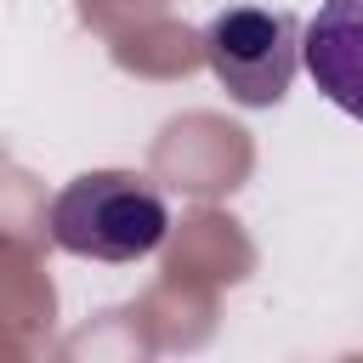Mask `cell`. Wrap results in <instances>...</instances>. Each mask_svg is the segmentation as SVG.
Returning a JSON list of instances; mask_svg holds the SVG:
<instances>
[{"instance_id":"1","label":"cell","mask_w":363,"mask_h":363,"mask_svg":"<svg viewBox=\"0 0 363 363\" xmlns=\"http://www.w3.org/2000/svg\"><path fill=\"white\" fill-rule=\"evenodd\" d=\"M45 227H51V244L79 261L130 267L164 244L170 204L142 170H85L57 187Z\"/></svg>"},{"instance_id":"3","label":"cell","mask_w":363,"mask_h":363,"mask_svg":"<svg viewBox=\"0 0 363 363\" xmlns=\"http://www.w3.org/2000/svg\"><path fill=\"white\" fill-rule=\"evenodd\" d=\"M306 74L352 119H363V0H323L306 23Z\"/></svg>"},{"instance_id":"2","label":"cell","mask_w":363,"mask_h":363,"mask_svg":"<svg viewBox=\"0 0 363 363\" xmlns=\"http://www.w3.org/2000/svg\"><path fill=\"white\" fill-rule=\"evenodd\" d=\"M204 62L238 108H278L306 62V28L272 6H227L204 23Z\"/></svg>"}]
</instances>
